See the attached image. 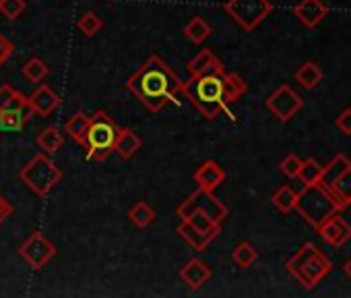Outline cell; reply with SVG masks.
<instances>
[{
  "label": "cell",
  "instance_id": "cell-31",
  "mask_svg": "<svg viewBox=\"0 0 351 298\" xmlns=\"http://www.w3.org/2000/svg\"><path fill=\"white\" fill-rule=\"evenodd\" d=\"M48 73H50L48 65H46L42 58H38V56L29 58V60L23 65V75H25V79H27L29 83H40V81H44V79L48 77Z\"/></svg>",
  "mask_w": 351,
  "mask_h": 298
},
{
  "label": "cell",
  "instance_id": "cell-8",
  "mask_svg": "<svg viewBox=\"0 0 351 298\" xmlns=\"http://www.w3.org/2000/svg\"><path fill=\"white\" fill-rule=\"evenodd\" d=\"M191 211H205V214H207L209 218H213L217 224H221V222L228 218V214H230L228 205H226L223 201H219V199L213 195V191H207V189H201V187H197V191H193V193L178 205V209H176V214H178L180 220H184Z\"/></svg>",
  "mask_w": 351,
  "mask_h": 298
},
{
  "label": "cell",
  "instance_id": "cell-36",
  "mask_svg": "<svg viewBox=\"0 0 351 298\" xmlns=\"http://www.w3.org/2000/svg\"><path fill=\"white\" fill-rule=\"evenodd\" d=\"M335 126H337L343 135H351V108H345V110L337 116Z\"/></svg>",
  "mask_w": 351,
  "mask_h": 298
},
{
  "label": "cell",
  "instance_id": "cell-17",
  "mask_svg": "<svg viewBox=\"0 0 351 298\" xmlns=\"http://www.w3.org/2000/svg\"><path fill=\"white\" fill-rule=\"evenodd\" d=\"M34 110L29 108V104L0 112V130H21L32 118H34Z\"/></svg>",
  "mask_w": 351,
  "mask_h": 298
},
{
  "label": "cell",
  "instance_id": "cell-2",
  "mask_svg": "<svg viewBox=\"0 0 351 298\" xmlns=\"http://www.w3.org/2000/svg\"><path fill=\"white\" fill-rule=\"evenodd\" d=\"M246 91V81L238 73H226L223 65L184 81L186 102H191L197 112L207 120H215L221 112L228 110L230 104L238 102Z\"/></svg>",
  "mask_w": 351,
  "mask_h": 298
},
{
  "label": "cell",
  "instance_id": "cell-24",
  "mask_svg": "<svg viewBox=\"0 0 351 298\" xmlns=\"http://www.w3.org/2000/svg\"><path fill=\"white\" fill-rule=\"evenodd\" d=\"M295 81L306 89H314L322 81V69L316 62H304L295 71Z\"/></svg>",
  "mask_w": 351,
  "mask_h": 298
},
{
  "label": "cell",
  "instance_id": "cell-32",
  "mask_svg": "<svg viewBox=\"0 0 351 298\" xmlns=\"http://www.w3.org/2000/svg\"><path fill=\"white\" fill-rule=\"evenodd\" d=\"M77 27H79V32L83 34V36H95L97 32H101V27H104V21H101V17L95 13V11H85L81 17H79V21H77Z\"/></svg>",
  "mask_w": 351,
  "mask_h": 298
},
{
  "label": "cell",
  "instance_id": "cell-29",
  "mask_svg": "<svg viewBox=\"0 0 351 298\" xmlns=\"http://www.w3.org/2000/svg\"><path fill=\"white\" fill-rule=\"evenodd\" d=\"M256 259H258V253H256V249H254L248 240H242V242L232 251V261H234L240 269L250 267Z\"/></svg>",
  "mask_w": 351,
  "mask_h": 298
},
{
  "label": "cell",
  "instance_id": "cell-25",
  "mask_svg": "<svg viewBox=\"0 0 351 298\" xmlns=\"http://www.w3.org/2000/svg\"><path fill=\"white\" fill-rule=\"evenodd\" d=\"M182 34H184L193 44H203V42L211 36V25H209L203 17H193V19L184 25Z\"/></svg>",
  "mask_w": 351,
  "mask_h": 298
},
{
  "label": "cell",
  "instance_id": "cell-9",
  "mask_svg": "<svg viewBox=\"0 0 351 298\" xmlns=\"http://www.w3.org/2000/svg\"><path fill=\"white\" fill-rule=\"evenodd\" d=\"M269 112L279 120V122H287L291 120L304 106V100L300 98L298 91H293L289 85H279L267 100H265Z\"/></svg>",
  "mask_w": 351,
  "mask_h": 298
},
{
  "label": "cell",
  "instance_id": "cell-20",
  "mask_svg": "<svg viewBox=\"0 0 351 298\" xmlns=\"http://www.w3.org/2000/svg\"><path fill=\"white\" fill-rule=\"evenodd\" d=\"M223 62L217 58V54L213 52V50H209V48H205V50H201L195 58H191V62H189V73H191V77H195V75H203V73H207V71H211V69H215V67H221Z\"/></svg>",
  "mask_w": 351,
  "mask_h": 298
},
{
  "label": "cell",
  "instance_id": "cell-10",
  "mask_svg": "<svg viewBox=\"0 0 351 298\" xmlns=\"http://www.w3.org/2000/svg\"><path fill=\"white\" fill-rule=\"evenodd\" d=\"M19 255L32 269H42L46 267L54 257H56V244L48 240L42 232H34L19 249Z\"/></svg>",
  "mask_w": 351,
  "mask_h": 298
},
{
  "label": "cell",
  "instance_id": "cell-30",
  "mask_svg": "<svg viewBox=\"0 0 351 298\" xmlns=\"http://www.w3.org/2000/svg\"><path fill=\"white\" fill-rule=\"evenodd\" d=\"M87 124H89V116L85 114V112H75L66 122H64V130H66V135L73 139V141H77V143H81V139H83V135H85V128H87Z\"/></svg>",
  "mask_w": 351,
  "mask_h": 298
},
{
  "label": "cell",
  "instance_id": "cell-15",
  "mask_svg": "<svg viewBox=\"0 0 351 298\" xmlns=\"http://www.w3.org/2000/svg\"><path fill=\"white\" fill-rule=\"evenodd\" d=\"M213 277L211 267L201 261V259H191L184 263V267L180 269V279L191 288V290H201L209 279Z\"/></svg>",
  "mask_w": 351,
  "mask_h": 298
},
{
  "label": "cell",
  "instance_id": "cell-26",
  "mask_svg": "<svg viewBox=\"0 0 351 298\" xmlns=\"http://www.w3.org/2000/svg\"><path fill=\"white\" fill-rule=\"evenodd\" d=\"M155 209L149 205V203H145V201H136L130 209H128V220L136 226V228H147L149 224H153V220H155Z\"/></svg>",
  "mask_w": 351,
  "mask_h": 298
},
{
  "label": "cell",
  "instance_id": "cell-19",
  "mask_svg": "<svg viewBox=\"0 0 351 298\" xmlns=\"http://www.w3.org/2000/svg\"><path fill=\"white\" fill-rule=\"evenodd\" d=\"M193 228H197L199 232H203V234H207L209 238H217L219 234H221V224H217L213 218H209L205 211H191L186 218H184Z\"/></svg>",
  "mask_w": 351,
  "mask_h": 298
},
{
  "label": "cell",
  "instance_id": "cell-35",
  "mask_svg": "<svg viewBox=\"0 0 351 298\" xmlns=\"http://www.w3.org/2000/svg\"><path fill=\"white\" fill-rule=\"evenodd\" d=\"M302 158H298L295 154H287L283 160H281V164H279V168H281V172L287 176V179H298V172H300V168H302Z\"/></svg>",
  "mask_w": 351,
  "mask_h": 298
},
{
  "label": "cell",
  "instance_id": "cell-23",
  "mask_svg": "<svg viewBox=\"0 0 351 298\" xmlns=\"http://www.w3.org/2000/svg\"><path fill=\"white\" fill-rule=\"evenodd\" d=\"M25 104H29L27 95H23L21 91H17L9 83L0 85V112H7V110L19 108V106H25Z\"/></svg>",
  "mask_w": 351,
  "mask_h": 298
},
{
  "label": "cell",
  "instance_id": "cell-18",
  "mask_svg": "<svg viewBox=\"0 0 351 298\" xmlns=\"http://www.w3.org/2000/svg\"><path fill=\"white\" fill-rule=\"evenodd\" d=\"M326 189L337 199V203L341 205V209L349 207L351 205V166L339 179H335Z\"/></svg>",
  "mask_w": 351,
  "mask_h": 298
},
{
  "label": "cell",
  "instance_id": "cell-38",
  "mask_svg": "<svg viewBox=\"0 0 351 298\" xmlns=\"http://www.w3.org/2000/svg\"><path fill=\"white\" fill-rule=\"evenodd\" d=\"M11 214H13V205L3 195H0V224H3Z\"/></svg>",
  "mask_w": 351,
  "mask_h": 298
},
{
  "label": "cell",
  "instance_id": "cell-14",
  "mask_svg": "<svg viewBox=\"0 0 351 298\" xmlns=\"http://www.w3.org/2000/svg\"><path fill=\"white\" fill-rule=\"evenodd\" d=\"M193 181H195V185L201 187V189L215 191L217 187L223 185V181H226V170H223L215 160H207V162H203V164L195 170Z\"/></svg>",
  "mask_w": 351,
  "mask_h": 298
},
{
  "label": "cell",
  "instance_id": "cell-4",
  "mask_svg": "<svg viewBox=\"0 0 351 298\" xmlns=\"http://www.w3.org/2000/svg\"><path fill=\"white\" fill-rule=\"evenodd\" d=\"M312 228H320L328 218H332L335 214L341 211V205L337 203V199L330 195V191L320 185H304V189L298 193L295 199V207H293Z\"/></svg>",
  "mask_w": 351,
  "mask_h": 298
},
{
  "label": "cell",
  "instance_id": "cell-12",
  "mask_svg": "<svg viewBox=\"0 0 351 298\" xmlns=\"http://www.w3.org/2000/svg\"><path fill=\"white\" fill-rule=\"evenodd\" d=\"M27 102H29V108L34 110V114L44 116V118L52 116V112H56L60 108V95L50 85H40L27 98Z\"/></svg>",
  "mask_w": 351,
  "mask_h": 298
},
{
  "label": "cell",
  "instance_id": "cell-6",
  "mask_svg": "<svg viewBox=\"0 0 351 298\" xmlns=\"http://www.w3.org/2000/svg\"><path fill=\"white\" fill-rule=\"evenodd\" d=\"M19 179L32 193L46 197L62 181V170L48 158L46 152H42V154H36L19 170Z\"/></svg>",
  "mask_w": 351,
  "mask_h": 298
},
{
  "label": "cell",
  "instance_id": "cell-13",
  "mask_svg": "<svg viewBox=\"0 0 351 298\" xmlns=\"http://www.w3.org/2000/svg\"><path fill=\"white\" fill-rule=\"evenodd\" d=\"M318 234L330 247H343L351 238V226L339 214H335L318 228Z\"/></svg>",
  "mask_w": 351,
  "mask_h": 298
},
{
  "label": "cell",
  "instance_id": "cell-39",
  "mask_svg": "<svg viewBox=\"0 0 351 298\" xmlns=\"http://www.w3.org/2000/svg\"><path fill=\"white\" fill-rule=\"evenodd\" d=\"M345 273H347V275L351 277V259H349V261L345 263Z\"/></svg>",
  "mask_w": 351,
  "mask_h": 298
},
{
  "label": "cell",
  "instance_id": "cell-3",
  "mask_svg": "<svg viewBox=\"0 0 351 298\" xmlns=\"http://www.w3.org/2000/svg\"><path fill=\"white\" fill-rule=\"evenodd\" d=\"M118 135V124L106 110H97L89 116V124L79 145H83L85 156L91 162L108 160L114 154V143Z\"/></svg>",
  "mask_w": 351,
  "mask_h": 298
},
{
  "label": "cell",
  "instance_id": "cell-11",
  "mask_svg": "<svg viewBox=\"0 0 351 298\" xmlns=\"http://www.w3.org/2000/svg\"><path fill=\"white\" fill-rule=\"evenodd\" d=\"M293 15H295V19H300V23L304 27L314 30L328 15V7L322 3V0H300V3L293 7Z\"/></svg>",
  "mask_w": 351,
  "mask_h": 298
},
{
  "label": "cell",
  "instance_id": "cell-7",
  "mask_svg": "<svg viewBox=\"0 0 351 298\" xmlns=\"http://www.w3.org/2000/svg\"><path fill=\"white\" fill-rule=\"evenodd\" d=\"M226 13L246 32L256 30L273 11L271 0H228Z\"/></svg>",
  "mask_w": 351,
  "mask_h": 298
},
{
  "label": "cell",
  "instance_id": "cell-28",
  "mask_svg": "<svg viewBox=\"0 0 351 298\" xmlns=\"http://www.w3.org/2000/svg\"><path fill=\"white\" fill-rule=\"evenodd\" d=\"M295 199H298V193H295L291 187H287V185L279 187V189L273 193V197H271L273 205H275L281 214H289V211H293V207H295Z\"/></svg>",
  "mask_w": 351,
  "mask_h": 298
},
{
  "label": "cell",
  "instance_id": "cell-34",
  "mask_svg": "<svg viewBox=\"0 0 351 298\" xmlns=\"http://www.w3.org/2000/svg\"><path fill=\"white\" fill-rule=\"evenodd\" d=\"M25 9H27L25 0H0V13H3V17L9 21L19 19Z\"/></svg>",
  "mask_w": 351,
  "mask_h": 298
},
{
  "label": "cell",
  "instance_id": "cell-16",
  "mask_svg": "<svg viewBox=\"0 0 351 298\" xmlns=\"http://www.w3.org/2000/svg\"><path fill=\"white\" fill-rule=\"evenodd\" d=\"M143 145V139L132 128H118L116 143H114V154L122 160H130Z\"/></svg>",
  "mask_w": 351,
  "mask_h": 298
},
{
  "label": "cell",
  "instance_id": "cell-33",
  "mask_svg": "<svg viewBox=\"0 0 351 298\" xmlns=\"http://www.w3.org/2000/svg\"><path fill=\"white\" fill-rule=\"evenodd\" d=\"M320 174H322V166L314 158H308V160L302 162V168L298 172V179L304 185H314V183H320Z\"/></svg>",
  "mask_w": 351,
  "mask_h": 298
},
{
  "label": "cell",
  "instance_id": "cell-1",
  "mask_svg": "<svg viewBox=\"0 0 351 298\" xmlns=\"http://www.w3.org/2000/svg\"><path fill=\"white\" fill-rule=\"evenodd\" d=\"M126 89L149 110L159 112L167 104L182 106L184 81L176 75L161 56H149L126 81Z\"/></svg>",
  "mask_w": 351,
  "mask_h": 298
},
{
  "label": "cell",
  "instance_id": "cell-22",
  "mask_svg": "<svg viewBox=\"0 0 351 298\" xmlns=\"http://www.w3.org/2000/svg\"><path fill=\"white\" fill-rule=\"evenodd\" d=\"M351 166V160L345 156V154H339V156H335L324 168H322V174H320V185H324V187H328L335 179H339L347 168Z\"/></svg>",
  "mask_w": 351,
  "mask_h": 298
},
{
  "label": "cell",
  "instance_id": "cell-5",
  "mask_svg": "<svg viewBox=\"0 0 351 298\" xmlns=\"http://www.w3.org/2000/svg\"><path fill=\"white\" fill-rule=\"evenodd\" d=\"M287 271L308 290H312L320 279H324L332 265L328 261V257L312 242H306L287 263H285Z\"/></svg>",
  "mask_w": 351,
  "mask_h": 298
},
{
  "label": "cell",
  "instance_id": "cell-37",
  "mask_svg": "<svg viewBox=\"0 0 351 298\" xmlns=\"http://www.w3.org/2000/svg\"><path fill=\"white\" fill-rule=\"evenodd\" d=\"M13 52H15L13 42H11V40H7L5 36H0V69H3V65L13 56Z\"/></svg>",
  "mask_w": 351,
  "mask_h": 298
},
{
  "label": "cell",
  "instance_id": "cell-27",
  "mask_svg": "<svg viewBox=\"0 0 351 298\" xmlns=\"http://www.w3.org/2000/svg\"><path fill=\"white\" fill-rule=\"evenodd\" d=\"M62 143H64V137L54 126H46L38 135V145L42 147V152H46V154H56L58 149L62 147Z\"/></svg>",
  "mask_w": 351,
  "mask_h": 298
},
{
  "label": "cell",
  "instance_id": "cell-21",
  "mask_svg": "<svg viewBox=\"0 0 351 298\" xmlns=\"http://www.w3.org/2000/svg\"><path fill=\"white\" fill-rule=\"evenodd\" d=\"M178 234H180V238H182L184 242H189L195 251H205V249L213 242V238H209L207 234H203V232H199L197 228H193L186 220H180Z\"/></svg>",
  "mask_w": 351,
  "mask_h": 298
}]
</instances>
